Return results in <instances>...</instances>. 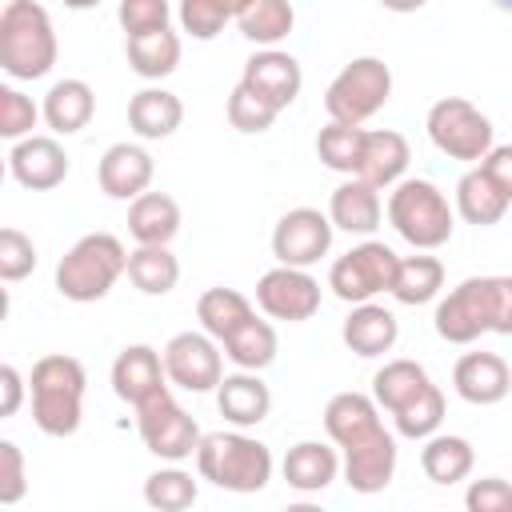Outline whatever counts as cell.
Wrapping results in <instances>:
<instances>
[{"mask_svg": "<svg viewBox=\"0 0 512 512\" xmlns=\"http://www.w3.org/2000/svg\"><path fill=\"white\" fill-rule=\"evenodd\" d=\"M436 336L448 344H472L484 332L512 336V276H468L432 312Z\"/></svg>", "mask_w": 512, "mask_h": 512, "instance_id": "6da1fadb", "label": "cell"}, {"mask_svg": "<svg viewBox=\"0 0 512 512\" xmlns=\"http://www.w3.org/2000/svg\"><path fill=\"white\" fill-rule=\"evenodd\" d=\"M84 384H88V372L76 356H64V352H52V356H40L32 364V376H28V392H32V420L44 436H72L84 420Z\"/></svg>", "mask_w": 512, "mask_h": 512, "instance_id": "7a4b0ae2", "label": "cell"}, {"mask_svg": "<svg viewBox=\"0 0 512 512\" xmlns=\"http://www.w3.org/2000/svg\"><path fill=\"white\" fill-rule=\"evenodd\" d=\"M60 56L56 28L44 4L8 0L0 12V68L12 80H40L52 72Z\"/></svg>", "mask_w": 512, "mask_h": 512, "instance_id": "3957f363", "label": "cell"}, {"mask_svg": "<svg viewBox=\"0 0 512 512\" xmlns=\"http://www.w3.org/2000/svg\"><path fill=\"white\" fill-rule=\"evenodd\" d=\"M196 472L200 480L224 488V492H260L272 480V452L264 440L248 436L244 428L232 432H204L196 448Z\"/></svg>", "mask_w": 512, "mask_h": 512, "instance_id": "277c9868", "label": "cell"}, {"mask_svg": "<svg viewBox=\"0 0 512 512\" xmlns=\"http://www.w3.org/2000/svg\"><path fill=\"white\" fill-rule=\"evenodd\" d=\"M128 276V248L112 232L80 236L56 264V292L72 304H92L112 292V284Z\"/></svg>", "mask_w": 512, "mask_h": 512, "instance_id": "5b68a950", "label": "cell"}, {"mask_svg": "<svg viewBox=\"0 0 512 512\" xmlns=\"http://www.w3.org/2000/svg\"><path fill=\"white\" fill-rule=\"evenodd\" d=\"M388 224L396 228L400 240H408L420 252H432L440 244L452 240L456 228V208L448 204V196L420 176H404L400 184H392L388 192Z\"/></svg>", "mask_w": 512, "mask_h": 512, "instance_id": "8992f818", "label": "cell"}, {"mask_svg": "<svg viewBox=\"0 0 512 512\" xmlns=\"http://www.w3.org/2000/svg\"><path fill=\"white\" fill-rule=\"evenodd\" d=\"M388 96H392V68L380 56H356L332 76L324 92V108L328 120L364 124L388 104Z\"/></svg>", "mask_w": 512, "mask_h": 512, "instance_id": "52a82bcc", "label": "cell"}, {"mask_svg": "<svg viewBox=\"0 0 512 512\" xmlns=\"http://www.w3.org/2000/svg\"><path fill=\"white\" fill-rule=\"evenodd\" d=\"M428 140L448 156L464 164H480L492 148V120L464 96H444L428 108Z\"/></svg>", "mask_w": 512, "mask_h": 512, "instance_id": "ba28073f", "label": "cell"}, {"mask_svg": "<svg viewBox=\"0 0 512 512\" xmlns=\"http://www.w3.org/2000/svg\"><path fill=\"white\" fill-rule=\"evenodd\" d=\"M396 264H400V256H396L384 240L364 236L356 248H348L344 256L332 260V268H328V288H332L344 304L376 300L380 292H392Z\"/></svg>", "mask_w": 512, "mask_h": 512, "instance_id": "9c48e42d", "label": "cell"}, {"mask_svg": "<svg viewBox=\"0 0 512 512\" xmlns=\"http://www.w3.org/2000/svg\"><path fill=\"white\" fill-rule=\"evenodd\" d=\"M136 432L144 440V448L168 464H180L188 456H196L200 448V424L176 404V396L168 388H160L156 396H148L144 404H136Z\"/></svg>", "mask_w": 512, "mask_h": 512, "instance_id": "30bf717a", "label": "cell"}, {"mask_svg": "<svg viewBox=\"0 0 512 512\" xmlns=\"http://www.w3.org/2000/svg\"><path fill=\"white\" fill-rule=\"evenodd\" d=\"M256 308L268 320H312L320 312V280L308 268H292V264H276L256 280Z\"/></svg>", "mask_w": 512, "mask_h": 512, "instance_id": "8fae6325", "label": "cell"}, {"mask_svg": "<svg viewBox=\"0 0 512 512\" xmlns=\"http://www.w3.org/2000/svg\"><path fill=\"white\" fill-rule=\"evenodd\" d=\"M164 372L168 384L184 388V392H212L224 380V356H220V340L200 332H176L164 344Z\"/></svg>", "mask_w": 512, "mask_h": 512, "instance_id": "7c38bea8", "label": "cell"}, {"mask_svg": "<svg viewBox=\"0 0 512 512\" xmlns=\"http://www.w3.org/2000/svg\"><path fill=\"white\" fill-rule=\"evenodd\" d=\"M332 232H336V224L328 220V212L308 208V204L288 208L272 228V256H276V264L312 268L320 256H328Z\"/></svg>", "mask_w": 512, "mask_h": 512, "instance_id": "4fadbf2b", "label": "cell"}, {"mask_svg": "<svg viewBox=\"0 0 512 512\" xmlns=\"http://www.w3.org/2000/svg\"><path fill=\"white\" fill-rule=\"evenodd\" d=\"M340 472H344V484L360 496L384 492L396 476V436L380 424L368 436L352 440L348 448H340Z\"/></svg>", "mask_w": 512, "mask_h": 512, "instance_id": "5bb4252c", "label": "cell"}, {"mask_svg": "<svg viewBox=\"0 0 512 512\" xmlns=\"http://www.w3.org/2000/svg\"><path fill=\"white\" fill-rule=\"evenodd\" d=\"M8 172L28 192H52L68 176V152L56 136H24L8 152Z\"/></svg>", "mask_w": 512, "mask_h": 512, "instance_id": "9a60e30c", "label": "cell"}, {"mask_svg": "<svg viewBox=\"0 0 512 512\" xmlns=\"http://www.w3.org/2000/svg\"><path fill=\"white\" fill-rule=\"evenodd\" d=\"M240 80H244L252 92H260L264 100H272L280 112H284V108L300 96V88H304L300 60H296L292 52H280V48H260L256 56H248Z\"/></svg>", "mask_w": 512, "mask_h": 512, "instance_id": "2e32d148", "label": "cell"}, {"mask_svg": "<svg viewBox=\"0 0 512 512\" xmlns=\"http://www.w3.org/2000/svg\"><path fill=\"white\" fill-rule=\"evenodd\" d=\"M152 176H156V164H152L148 148L128 144V140L104 148V156H100V164H96L100 192L112 196V200H136L140 192H148Z\"/></svg>", "mask_w": 512, "mask_h": 512, "instance_id": "e0dca14e", "label": "cell"}, {"mask_svg": "<svg viewBox=\"0 0 512 512\" xmlns=\"http://www.w3.org/2000/svg\"><path fill=\"white\" fill-rule=\"evenodd\" d=\"M452 388H456L460 400H468L476 408H488V404H500L512 392V368L496 352H464L452 368Z\"/></svg>", "mask_w": 512, "mask_h": 512, "instance_id": "ac0fdd59", "label": "cell"}, {"mask_svg": "<svg viewBox=\"0 0 512 512\" xmlns=\"http://www.w3.org/2000/svg\"><path fill=\"white\" fill-rule=\"evenodd\" d=\"M160 388H168V372H164V352H156L152 344H128L112 360V392L124 404L136 408Z\"/></svg>", "mask_w": 512, "mask_h": 512, "instance_id": "d6986e66", "label": "cell"}, {"mask_svg": "<svg viewBox=\"0 0 512 512\" xmlns=\"http://www.w3.org/2000/svg\"><path fill=\"white\" fill-rule=\"evenodd\" d=\"M216 408L232 428H256L272 412V392L260 380V372L240 368L216 384Z\"/></svg>", "mask_w": 512, "mask_h": 512, "instance_id": "ffe728a7", "label": "cell"}, {"mask_svg": "<svg viewBox=\"0 0 512 512\" xmlns=\"http://www.w3.org/2000/svg\"><path fill=\"white\" fill-rule=\"evenodd\" d=\"M396 336H400L396 316H392L384 304H372V300L352 304V312H348L344 324H340V340L348 344V352H356V356H364V360L392 352Z\"/></svg>", "mask_w": 512, "mask_h": 512, "instance_id": "44dd1931", "label": "cell"}, {"mask_svg": "<svg viewBox=\"0 0 512 512\" xmlns=\"http://www.w3.org/2000/svg\"><path fill=\"white\" fill-rule=\"evenodd\" d=\"M380 216H384V204H380V188H372L368 180L360 176H348L332 200H328V220L348 232V236H372L380 228Z\"/></svg>", "mask_w": 512, "mask_h": 512, "instance_id": "7402d4cb", "label": "cell"}, {"mask_svg": "<svg viewBox=\"0 0 512 512\" xmlns=\"http://www.w3.org/2000/svg\"><path fill=\"white\" fill-rule=\"evenodd\" d=\"M408 160H412V148H408V140L396 128H368L356 176L368 180L372 188H392V184L404 180Z\"/></svg>", "mask_w": 512, "mask_h": 512, "instance_id": "603a6c76", "label": "cell"}, {"mask_svg": "<svg viewBox=\"0 0 512 512\" xmlns=\"http://www.w3.org/2000/svg\"><path fill=\"white\" fill-rule=\"evenodd\" d=\"M40 112H44V124H48L56 136H72V132L88 128V120H92V112H96V92L88 88V80L64 76V80H56V84L44 92Z\"/></svg>", "mask_w": 512, "mask_h": 512, "instance_id": "cb8c5ba5", "label": "cell"}, {"mask_svg": "<svg viewBox=\"0 0 512 512\" xmlns=\"http://www.w3.org/2000/svg\"><path fill=\"white\" fill-rule=\"evenodd\" d=\"M280 472L296 492H324L340 476V452L324 440H300L288 448Z\"/></svg>", "mask_w": 512, "mask_h": 512, "instance_id": "d4e9b609", "label": "cell"}, {"mask_svg": "<svg viewBox=\"0 0 512 512\" xmlns=\"http://www.w3.org/2000/svg\"><path fill=\"white\" fill-rule=\"evenodd\" d=\"M184 124V104L168 88H140L128 100V128L140 140H168Z\"/></svg>", "mask_w": 512, "mask_h": 512, "instance_id": "484cf974", "label": "cell"}, {"mask_svg": "<svg viewBox=\"0 0 512 512\" xmlns=\"http://www.w3.org/2000/svg\"><path fill=\"white\" fill-rule=\"evenodd\" d=\"M372 428H380V404L376 396L364 392H336L324 404V432L336 448H348L352 440L368 436Z\"/></svg>", "mask_w": 512, "mask_h": 512, "instance_id": "4316f807", "label": "cell"}, {"mask_svg": "<svg viewBox=\"0 0 512 512\" xmlns=\"http://www.w3.org/2000/svg\"><path fill=\"white\" fill-rule=\"evenodd\" d=\"M508 204H512V200L500 192V184H496L480 164H472V168L456 180V212H460V220H468V224H476V228L500 224L504 212H508Z\"/></svg>", "mask_w": 512, "mask_h": 512, "instance_id": "83f0119b", "label": "cell"}, {"mask_svg": "<svg viewBox=\"0 0 512 512\" xmlns=\"http://www.w3.org/2000/svg\"><path fill=\"white\" fill-rule=\"evenodd\" d=\"M180 232V204L168 192H140L128 200V236L136 244H172Z\"/></svg>", "mask_w": 512, "mask_h": 512, "instance_id": "f1b7e54d", "label": "cell"}, {"mask_svg": "<svg viewBox=\"0 0 512 512\" xmlns=\"http://www.w3.org/2000/svg\"><path fill=\"white\" fill-rule=\"evenodd\" d=\"M472 464H476V448H472L464 436H452V432H432V436L424 440V448H420V468H424V476H428L432 484H444V488L468 480Z\"/></svg>", "mask_w": 512, "mask_h": 512, "instance_id": "f546056e", "label": "cell"}, {"mask_svg": "<svg viewBox=\"0 0 512 512\" xmlns=\"http://www.w3.org/2000/svg\"><path fill=\"white\" fill-rule=\"evenodd\" d=\"M124 52H128V68H132L140 80H164V76H172L176 64H180V36L164 24V28L128 36Z\"/></svg>", "mask_w": 512, "mask_h": 512, "instance_id": "4dcf8cb0", "label": "cell"}, {"mask_svg": "<svg viewBox=\"0 0 512 512\" xmlns=\"http://www.w3.org/2000/svg\"><path fill=\"white\" fill-rule=\"evenodd\" d=\"M248 316H256L252 300H248L244 292H236V288H224V284L200 292V300H196V320H200V328H204L208 336H216L220 344H224Z\"/></svg>", "mask_w": 512, "mask_h": 512, "instance_id": "1f68e13d", "label": "cell"}, {"mask_svg": "<svg viewBox=\"0 0 512 512\" xmlns=\"http://www.w3.org/2000/svg\"><path fill=\"white\" fill-rule=\"evenodd\" d=\"M128 280L144 296H168L180 280V260L168 252V244H136L128 252Z\"/></svg>", "mask_w": 512, "mask_h": 512, "instance_id": "d6a6232c", "label": "cell"}, {"mask_svg": "<svg viewBox=\"0 0 512 512\" xmlns=\"http://www.w3.org/2000/svg\"><path fill=\"white\" fill-rule=\"evenodd\" d=\"M440 288H444V264H440L436 256H428V252H420V256H400L396 280H392V296H396L400 304H408V308L428 304V300L440 296Z\"/></svg>", "mask_w": 512, "mask_h": 512, "instance_id": "836d02e7", "label": "cell"}, {"mask_svg": "<svg viewBox=\"0 0 512 512\" xmlns=\"http://www.w3.org/2000/svg\"><path fill=\"white\" fill-rule=\"evenodd\" d=\"M276 328L260 316H248L228 340H224V356L236 364V368H248V372H264L272 360H276Z\"/></svg>", "mask_w": 512, "mask_h": 512, "instance_id": "e575fe53", "label": "cell"}, {"mask_svg": "<svg viewBox=\"0 0 512 512\" xmlns=\"http://www.w3.org/2000/svg\"><path fill=\"white\" fill-rule=\"evenodd\" d=\"M364 136H368V128H360V124L328 120L316 132V156H320V164L332 168V172L356 176L360 172V156H364Z\"/></svg>", "mask_w": 512, "mask_h": 512, "instance_id": "d590c367", "label": "cell"}, {"mask_svg": "<svg viewBox=\"0 0 512 512\" xmlns=\"http://www.w3.org/2000/svg\"><path fill=\"white\" fill-rule=\"evenodd\" d=\"M240 36L260 44V48H276L292 28H296V8L292 0H252L248 12L236 20Z\"/></svg>", "mask_w": 512, "mask_h": 512, "instance_id": "8d00e7d4", "label": "cell"}, {"mask_svg": "<svg viewBox=\"0 0 512 512\" xmlns=\"http://www.w3.org/2000/svg\"><path fill=\"white\" fill-rule=\"evenodd\" d=\"M424 384H428L424 364H416V360H388V364L376 368V376H372V396H376V404H380L384 412H396V408L408 404Z\"/></svg>", "mask_w": 512, "mask_h": 512, "instance_id": "74e56055", "label": "cell"}, {"mask_svg": "<svg viewBox=\"0 0 512 512\" xmlns=\"http://www.w3.org/2000/svg\"><path fill=\"white\" fill-rule=\"evenodd\" d=\"M392 420H396V432H400L404 440H428V436L440 432V424H444V392L428 380L408 404H400V408L392 412Z\"/></svg>", "mask_w": 512, "mask_h": 512, "instance_id": "f35d334b", "label": "cell"}, {"mask_svg": "<svg viewBox=\"0 0 512 512\" xmlns=\"http://www.w3.org/2000/svg\"><path fill=\"white\" fill-rule=\"evenodd\" d=\"M200 496L192 472H184L180 464H168V468H156L148 480H144V504L148 508H160V512H184L192 508Z\"/></svg>", "mask_w": 512, "mask_h": 512, "instance_id": "ab89813d", "label": "cell"}, {"mask_svg": "<svg viewBox=\"0 0 512 512\" xmlns=\"http://www.w3.org/2000/svg\"><path fill=\"white\" fill-rule=\"evenodd\" d=\"M252 0H180V28L192 40H212L228 20H240Z\"/></svg>", "mask_w": 512, "mask_h": 512, "instance_id": "60d3db41", "label": "cell"}, {"mask_svg": "<svg viewBox=\"0 0 512 512\" xmlns=\"http://www.w3.org/2000/svg\"><path fill=\"white\" fill-rule=\"evenodd\" d=\"M276 116H280V108L272 100H264L260 92H252L244 80L232 88V96H228V124L236 132H248V136L268 132L276 124Z\"/></svg>", "mask_w": 512, "mask_h": 512, "instance_id": "b9f144b4", "label": "cell"}, {"mask_svg": "<svg viewBox=\"0 0 512 512\" xmlns=\"http://www.w3.org/2000/svg\"><path fill=\"white\" fill-rule=\"evenodd\" d=\"M44 112L32 104V96H24L20 88H12V84H4L0 88V136L4 140H24V136H32V128H36V120H40Z\"/></svg>", "mask_w": 512, "mask_h": 512, "instance_id": "7bdbcfd3", "label": "cell"}, {"mask_svg": "<svg viewBox=\"0 0 512 512\" xmlns=\"http://www.w3.org/2000/svg\"><path fill=\"white\" fill-rule=\"evenodd\" d=\"M32 268H36V244H32V236H24L12 224L0 228V280L16 284V280L32 276Z\"/></svg>", "mask_w": 512, "mask_h": 512, "instance_id": "ee69618b", "label": "cell"}, {"mask_svg": "<svg viewBox=\"0 0 512 512\" xmlns=\"http://www.w3.org/2000/svg\"><path fill=\"white\" fill-rule=\"evenodd\" d=\"M116 16H120L124 36H140V32L164 28L168 16H172V8H168V0H120Z\"/></svg>", "mask_w": 512, "mask_h": 512, "instance_id": "f6af8a7d", "label": "cell"}, {"mask_svg": "<svg viewBox=\"0 0 512 512\" xmlns=\"http://www.w3.org/2000/svg\"><path fill=\"white\" fill-rule=\"evenodd\" d=\"M28 492L24 452L16 440H0V504H20Z\"/></svg>", "mask_w": 512, "mask_h": 512, "instance_id": "bcb514c9", "label": "cell"}, {"mask_svg": "<svg viewBox=\"0 0 512 512\" xmlns=\"http://www.w3.org/2000/svg\"><path fill=\"white\" fill-rule=\"evenodd\" d=\"M468 512H512V484L504 476H484L472 480L464 492Z\"/></svg>", "mask_w": 512, "mask_h": 512, "instance_id": "7dc6e473", "label": "cell"}, {"mask_svg": "<svg viewBox=\"0 0 512 512\" xmlns=\"http://www.w3.org/2000/svg\"><path fill=\"white\" fill-rule=\"evenodd\" d=\"M24 392H28V388H24L20 368H16V364H0V420H8V416L20 412Z\"/></svg>", "mask_w": 512, "mask_h": 512, "instance_id": "c3c4849f", "label": "cell"}, {"mask_svg": "<svg viewBox=\"0 0 512 512\" xmlns=\"http://www.w3.org/2000/svg\"><path fill=\"white\" fill-rule=\"evenodd\" d=\"M480 168L500 184V192L512 200V144H492L488 156L480 160Z\"/></svg>", "mask_w": 512, "mask_h": 512, "instance_id": "681fc988", "label": "cell"}, {"mask_svg": "<svg viewBox=\"0 0 512 512\" xmlns=\"http://www.w3.org/2000/svg\"><path fill=\"white\" fill-rule=\"evenodd\" d=\"M380 8H388V12H400V16H408V12H420L428 0H376Z\"/></svg>", "mask_w": 512, "mask_h": 512, "instance_id": "f907efd6", "label": "cell"}, {"mask_svg": "<svg viewBox=\"0 0 512 512\" xmlns=\"http://www.w3.org/2000/svg\"><path fill=\"white\" fill-rule=\"evenodd\" d=\"M64 4H68V8H76V12H84V8H96L100 0H64Z\"/></svg>", "mask_w": 512, "mask_h": 512, "instance_id": "816d5d0a", "label": "cell"}, {"mask_svg": "<svg viewBox=\"0 0 512 512\" xmlns=\"http://www.w3.org/2000/svg\"><path fill=\"white\" fill-rule=\"evenodd\" d=\"M492 4H496L500 12H512V0H492Z\"/></svg>", "mask_w": 512, "mask_h": 512, "instance_id": "f5cc1de1", "label": "cell"}]
</instances>
